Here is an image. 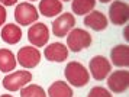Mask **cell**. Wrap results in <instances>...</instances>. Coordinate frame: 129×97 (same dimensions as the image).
Returning a JSON list of instances; mask_svg holds the SVG:
<instances>
[{
    "label": "cell",
    "mask_w": 129,
    "mask_h": 97,
    "mask_svg": "<svg viewBox=\"0 0 129 97\" xmlns=\"http://www.w3.org/2000/svg\"><path fill=\"white\" fill-rule=\"evenodd\" d=\"M123 36H125V39L129 41V29L125 28V30H123Z\"/></svg>",
    "instance_id": "obj_23"
},
{
    "label": "cell",
    "mask_w": 129,
    "mask_h": 97,
    "mask_svg": "<svg viewBox=\"0 0 129 97\" xmlns=\"http://www.w3.org/2000/svg\"><path fill=\"white\" fill-rule=\"evenodd\" d=\"M88 68H90V74L93 75L94 80L102 81L112 73V64L103 55H96L90 59Z\"/></svg>",
    "instance_id": "obj_4"
},
{
    "label": "cell",
    "mask_w": 129,
    "mask_h": 97,
    "mask_svg": "<svg viewBox=\"0 0 129 97\" xmlns=\"http://www.w3.org/2000/svg\"><path fill=\"white\" fill-rule=\"evenodd\" d=\"M100 3H103V5H105V3H110L112 0H99Z\"/></svg>",
    "instance_id": "obj_24"
},
{
    "label": "cell",
    "mask_w": 129,
    "mask_h": 97,
    "mask_svg": "<svg viewBox=\"0 0 129 97\" xmlns=\"http://www.w3.org/2000/svg\"><path fill=\"white\" fill-rule=\"evenodd\" d=\"M22 38V30L18 25H13V23H9L6 26H3L2 29V39L5 41L6 44H10V45H15L18 44Z\"/></svg>",
    "instance_id": "obj_15"
},
{
    "label": "cell",
    "mask_w": 129,
    "mask_h": 97,
    "mask_svg": "<svg viewBox=\"0 0 129 97\" xmlns=\"http://www.w3.org/2000/svg\"><path fill=\"white\" fill-rule=\"evenodd\" d=\"M64 75L67 81L74 87H84L90 81V74L86 70V67L77 61H70L65 65Z\"/></svg>",
    "instance_id": "obj_1"
},
{
    "label": "cell",
    "mask_w": 129,
    "mask_h": 97,
    "mask_svg": "<svg viewBox=\"0 0 129 97\" xmlns=\"http://www.w3.org/2000/svg\"><path fill=\"white\" fill-rule=\"evenodd\" d=\"M110 59L116 67H128L129 65V48L128 45H116L110 51Z\"/></svg>",
    "instance_id": "obj_13"
},
{
    "label": "cell",
    "mask_w": 129,
    "mask_h": 97,
    "mask_svg": "<svg viewBox=\"0 0 129 97\" xmlns=\"http://www.w3.org/2000/svg\"><path fill=\"white\" fill-rule=\"evenodd\" d=\"M32 80V74L28 71H15L3 78V87L9 91H18Z\"/></svg>",
    "instance_id": "obj_5"
},
{
    "label": "cell",
    "mask_w": 129,
    "mask_h": 97,
    "mask_svg": "<svg viewBox=\"0 0 129 97\" xmlns=\"http://www.w3.org/2000/svg\"><path fill=\"white\" fill-rule=\"evenodd\" d=\"M84 25L96 32H100L107 28V17L99 10H91L84 17Z\"/></svg>",
    "instance_id": "obj_12"
},
{
    "label": "cell",
    "mask_w": 129,
    "mask_h": 97,
    "mask_svg": "<svg viewBox=\"0 0 129 97\" xmlns=\"http://www.w3.org/2000/svg\"><path fill=\"white\" fill-rule=\"evenodd\" d=\"M0 3H3L5 6H13L15 3H18V0H0Z\"/></svg>",
    "instance_id": "obj_22"
},
{
    "label": "cell",
    "mask_w": 129,
    "mask_h": 97,
    "mask_svg": "<svg viewBox=\"0 0 129 97\" xmlns=\"http://www.w3.org/2000/svg\"><path fill=\"white\" fill-rule=\"evenodd\" d=\"M94 6H96V0H73L71 9L76 15L81 16L94 10Z\"/></svg>",
    "instance_id": "obj_18"
},
{
    "label": "cell",
    "mask_w": 129,
    "mask_h": 97,
    "mask_svg": "<svg viewBox=\"0 0 129 97\" xmlns=\"http://www.w3.org/2000/svg\"><path fill=\"white\" fill-rule=\"evenodd\" d=\"M39 17L38 9L30 3H19L15 9V19L22 26H29L35 23Z\"/></svg>",
    "instance_id": "obj_3"
},
{
    "label": "cell",
    "mask_w": 129,
    "mask_h": 97,
    "mask_svg": "<svg viewBox=\"0 0 129 97\" xmlns=\"http://www.w3.org/2000/svg\"><path fill=\"white\" fill-rule=\"evenodd\" d=\"M0 97H13V96H10V94H2Z\"/></svg>",
    "instance_id": "obj_25"
},
{
    "label": "cell",
    "mask_w": 129,
    "mask_h": 97,
    "mask_svg": "<svg viewBox=\"0 0 129 97\" xmlns=\"http://www.w3.org/2000/svg\"><path fill=\"white\" fill-rule=\"evenodd\" d=\"M109 19L113 25L122 26L129 19V7L122 0H115L109 7Z\"/></svg>",
    "instance_id": "obj_6"
},
{
    "label": "cell",
    "mask_w": 129,
    "mask_h": 97,
    "mask_svg": "<svg viewBox=\"0 0 129 97\" xmlns=\"http://www.w3.org/2000/svg\"><path fill=\"white\" fill-rule=\"evenodd\" d=\"M20 97H47L45 90L38 84H30L20 90Z\"/></svg>",
    "instance_id": "obj_19"
},
{
    "label": "cell",
    "mask_w": 129,
    "mask_h": 97,
    "mask_svg": "<svg viewBox=\"0 0 129 97\" xmlns=\"http://www.w3.org/2000/svg\"><path fill=\"white\" fill-rule=\"evenodd\" d=\"M87 97H113V96H112V93L109 90H106L103 87H93L88 91Z\"/></svg>",
    "instance_id": "obj_20"
},
{
    "label": "cell",
    "mask_w": 129,
    "mask_h": 97,
    "mask_svg": "<svg viewBox=\"0 0 129 97\" xmlns=\"http://www.w3.org/2000/svg\"><path fill=\"white\" fill-rule=\"evenodd\" d=\"M39 12L42 16L52 17L62 12V3L59 0H41L39 3Z\"/></svg>",
    "instance_id": "obj_14"
},
{
    "label": "cell",
    "mask_w": 129,
    "mask_h": 97,
    "mask_svg": "<svg viewBox=\"0 0 129 97\" xmlns=\"http://www.w3.org/2000/svg\"><path fill=\"white\" fill-rule=\"evenodd\" d=\"M49 97H73V90L65 81H55L48 88Z\"/></svg>",
    "instance_id": "obj_17"
},
{
    "label": "cell",
    "mask_w": 129,
    "mask_h": 97,
    "mask_svg": "<svg viewBox=\"0 0 129 97\" xmlns=\"http://www.w3.org/2000/svg\"><path fill=\"white\" fill-rule=\"evenodd\" d=\"M62 2H70V0H62Z\"/></svg>",
    "instance_id": "obj_26"
},
{
    "label": "cell",
    "mask_w": 129,
    "mask_h": 97,
    "mask_svg": "<svg viewBox=\"0 0 129 97\" xmlns=\"http://www.w3.org/2000/svg\"><path fill=\"white\" fill-rule=\"evenodd\" d=\"M16 67V58L13 52L6 48H0V71L2 73H10Z\"/></svg>",
    "instance_id": "obj_16"
},
{
    "label": "cell",
    "mask_w": 129,
    "mask_h": 97,
    "mask_svg": "<svg viewBox=\"0 0 129 97\" xmlns=\"http://www.w3.org/2000/svg\"><path fill=\"white\" fill-rule=\"evenodd\" d=\"M67 35V46L73 52H80L91 45V35L84 29H71V32Z\"/></svg>",
    "instance_id": "obj_2"
},
{
    "label": "cell",
    "mask_w": 129,
    "mask_h": 97,
    "mask_svg": "<svg viewBox=\"0 0 129 97\" xmlns=\"http://www.w3.org/2000/svg\"><path fill=\"white\" fill-rule=\"evenodd\" d=\"M6 16H7L6 9L0 5V26H3V23L6 22Z\"/></svg>",
    "instance_id": "obj_21"
},
{
    "label": "cell",
    "mask_w": 129,
    "mask_h": 97,
    "mask_svg": "<svg viewBox=\"0 0 129 97\" xmlns=\"http://www.w3.org/2000/svg\"><path fill=\"white\" fill-rule=\"evenodd\" d=\"M74 26H76V17H74V15H71V13L59 15L52 22V34L57 38H64Z\"/></svg>",
    "instance_id": "obj_8"
},
{
    "label": "cell",
    "mask_w": 129,
    "mask_h": 97,
    "mask_svg": "<svg viewBox=\"0 0 129 97\" xmlns=\"http://www.w3.org/2000/svg\"><path fill=\"white\" fill-rule=\"evenodd\" d=\"M44 55L48 61L51 62H62L68 57V49L64 44L61 42H54L51 45H48L44 51Z\"/></svg>",
    "instance_id": "obj_11"
},
{
    "label": "cell",
    "mask_w": 129,
    "mask_h": 97,
    "mask_svg": "<svg viewBox=\"0 0 129 97\" xmlns=\"http://www.w3.org/2000/svg\"><path fill=\"white\" fill-rule=\"evenodd\" d=\"M29 2H35V0H29Z\"/></svg>",
    "instance_id": "obj_27"
},
{
    "label": "cell",
    "mask_w": 129,
    "mask_h": 97,
    "mask_svg": "<svg viewBox=\"0 0 129 97\" xmlns=\"http://www.w3.org/2000/svg\"><path fill=\"white\" fill-rule=\"evenodd\" d=\"M28 39L34 46H45L49 39V29L45 23H34L28 30Z\"/></svg>",
    "instance_id": "obj_7"
},
{
    "label": "cell",
    "mask_w": 129,
    "mask_h": 97,
    "mask_svg": "<svg viewBox=\"0 0 129 97\" xmlns=\"http://www.w3.org/2000/svg\"><path fill=\"white\" fill-rule=\"evenodd\" d=\"M41 61V52L35 46H23L18 52V62L25 68H34Z\"/></svg>",
    "instance_id": "obj_9"
},
{
    "label": "cell",
    "mask_w": 129,
    "mask_h": 97,
    "mask_svg": "<svg viewBox=\"0 0 129 97\" xmlns=\"http://www.w3.org/2000/svg\"><path fill=\"white\" fill-rule=\"evenodd\" d=\"M129 86V73L125 70L115 71L107 78V87L113 93H123L128 90Z\"/></svg>",
    "instance_id": "obj_10"
}]
</instances>
